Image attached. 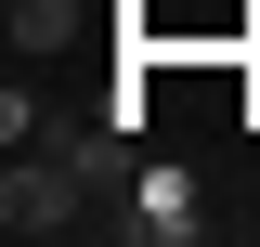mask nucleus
<instances>
[{
  "label": "nucleus",
  "instance_id": "nucleus-1",
  "mask_svg": "<svg viewBox=\"0 0 260 247\" xmlns=\"http://www.w3.org/2000/svg\"><path fill=\"white\" fill-rule=\"evenodd\" d=\"M91 195H104V182H91L65 143H26L13 169H0V234H13V247H26V234H65V221H91Z\"/></svg>",
  "mask_w": 260,
  "mask_h": 247
},
{
  "label": "nucleus",
  "instance_id": "nucleus-2",
  "mask_svg": "<svg viewBox=\"0 0 260 247\" xmlns=\"http://www.w3.org/2000/svg\"><path fill=\"white\" fill-rule=\"evenodd\" d=\"M130 221H143L156 247H195V234H208V208H195V182H182V169H143V195H130Z\"/></svg>",
  "mask_w": 260,
  "mask_h": 247
},
{
  "label": "nucleus",
  "instance_id": "nucleus-3",
  "mask_svg": "<svg viewBox=\"0 0 260 247\" xmlns=\"http://www.w3.org/2000/svg\"><path fill=\"white\" fill-rule=\"evenodd\" d=\"M78 39V0H13V52H65Z\"/></svg>",
  "mask_w": 260,
  "mask_h": 247
}]
</instances>
